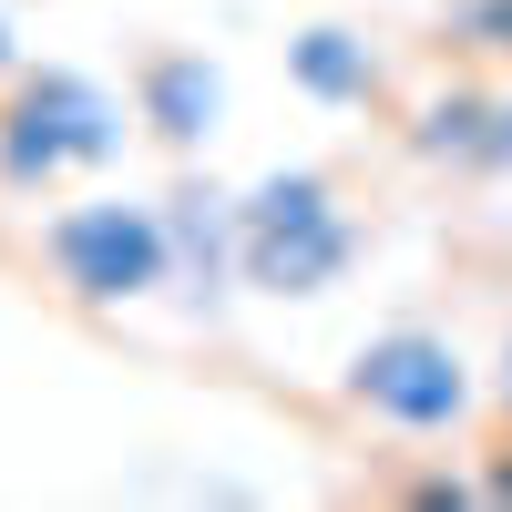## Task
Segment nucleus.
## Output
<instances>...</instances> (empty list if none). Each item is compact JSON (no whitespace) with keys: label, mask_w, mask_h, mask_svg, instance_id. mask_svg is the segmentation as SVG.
<instances>
[{"label":"nucleus","mask_w":512,"mask_h":512,"mask_svg":"<svg viewBox=\"0 0 512 512\" xmlns=\"http://www.w3.org/2000/svg\"><path fill=\"white\" fill-rule=\"evenodd\" d=\"M21 62H31V52H21V21H11V11H0V82H11Z\"/></svg>","instance_id":"9b49d317"},{"label":"nucleus","mask_w":512,"mask_h":512,"mask_svg":"<svg viewBox=\"0 0 512 512\" xmlns=\"http://www.w3.org/2000/svg\"><path fill=\"white\" fill-rule=\"evenodd\" d=\"M41 267L72 308H144L154 287H175V236H164V205H134V195H82L41 226Z\"/></svg>","instance_id":"7ed1b4c3"},{"label":"nucleus","mask_w":512,"mask_h":512,"mask_svg":"<svg viewBox=\"0 0 512 512\" xmlns=\"http://www.w3.org/2000/svg\"><path fill=\"white\" fill-rule=\"evenodd\" d=\"M472 400H482V379H472V359H461L441 328H379V338L349 349V410L390 420V431H410V441L461 431Z\"/></svg>","instance_id":"20e7f679"},{"label":"nucleus","mask_w":512,"mask_h":512,"mask_svg":"<svg viewBox=\"0 0 512 512\" xmlns=\"http://www.w3.org/2000/svg\"><path fill=\"white\" fill-rule=\"evenodd\" d=\"M287 82H297L308 103H328V113H369L390 72H379L369 31H349V21H308V31L287 41Z\"/></svg>","instance_id":"6e6552de"},{"label":"nucleus","mask_w":512,"mask_h":512,"mask_svg":"<svg viewBox=\"0 0 512 512\" xmlns=\"http://www.w3.org/2000/svg\"><path fill=\"white\" fill-rule=\"evenodd\" d=\"M502 410H512V349H502Z\"/></svg>","instance_id":"ddd939ff"},{"label":"nucleus","mask_w":512,"mask_h":512,"mask_svg":"<svg viewBox=\"0 0 512 512\" xmlns=\"http://www.w3.org/2000/svg\"><path fill=\"white\" fill-rule=\"evenodd\" d=\"M134 123L164 144V154H205L216 144V123H226V72L185 52V41H164V52L134 62Z\"/></svg>","instance_id":"423d86ee"},{"label":"nucleus","mask_w":512,"mask_h":512,"mask_svg":"<svg viewBox=\"0 0 512 512\" xmlns=\"http://www.w3.org/2000/svg\"><path fill=\"white\" fill-rule=\"evenodd\" d=\"M451 41L482 62H512V0H451Z\"/></svg>","instance_id":"1a4fd4ad"},{"label":"nucleus","mask_w":512,"mask_h":512,"mask_svg":"<svg viewBox=\"0 0 512 512\" xmlns=\"http://www.w3.org/2000/svg\"><path fill=\"white\" fill-rule=\"evenodd\" d=\"M472 492H482V482H461V472H420V482H410V502H431V512H451V502H472Z\"/></svg>","instance_id":"9d476101"},{"label":"nucleus","mask_w":512,"mask_h":512,"mask_svg":"<svg viewBox=\"0 0 512 512\" xmlns=\"http://www.w3.org/2000/svg\"><path fill=\"white\" fill-rule=\"evenodd\" d=\"M482 492H492V502H512V451H502L492 472H482Z\"/></svg>","instance_id":"f8f14e48"},{"label":"nucleus","mask_w":512,"mask_h":512,"mask_svg":"<svg viewBox=\"0 0 512 512\" xmlns=\"http://www.w3.org/2000/svg\"><path fill=\"white\" fill-rule=\"evenodd\" d=\"M134 103L82 62H21L0 82V195H52L62 175H93L123 154Z\"/></svg>","instance_id":"f257e3e1"},{"label":"nucleus","mask_w":512,"mask_h":512,"mask_svg":"<svg viewBox=\"0 0 512 512\" xmlns=\"http://www.w3.org/2000/svg\"><path fill=\"white\" fill-rule=\"evenodd\" d=\"M410 154L420 164H461V175L512 185V93H482V82H451L410 113Z\"/></svg>","instance_id":"0eeeda50"},{"label":"nucleus","mask_w":512,"mask_h":512,"mask_svg":"<svg viewBox=\"0 0 512 512\" xmlns=\"http://www.w3.org/2000/svg\"><path fill=\"white\" fill-rule=\"evenodd\" d=\"M164 236H175V297L195 318H216L226 297L246 287V256H236V195L185 175L175 195H164Z\"/></svg>","instance_id":"39448f33"},{"label":"nucleus","mask_w":512,"mask_h":512,"mask_svg":"<svg viewBox=\"0 0 512 512\" xmlns=\"http://www.w3.org/2000/svg\"><path fill=\"white\" fill-rule=\"evenodd\" d=\"M236 256L256 297H328L359 267V216L318 164H277L267 185L236 195Z\"/></svg>","instance_id":"f03ea898"}]
</instances>
